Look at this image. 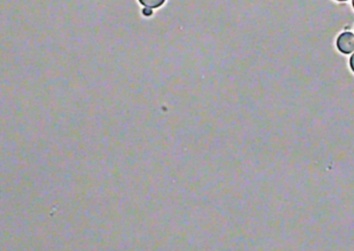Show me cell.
<instances>
[{
    "label": "cell",
    "mask_w": 354,
    "mask_h": 251,
    "mask_svg": "<svg viewBox=\"0 0 354 251\" xmlns=\"http://www.w3.org/2000/svg\"><path fill=\"white\" fill-rule=\"evenodd\" d=\"M350 68H351V70L353 71L354 73V53L353 55L350 57Z\"/></svg>",
    "instance_id": "obj_4"
},
{
    "label": "cell",
    "mask_w": 354,
    "mask_h": 251,
    "mask_svg": "<svg viewBox=\"0 0 354 251\" xmlns=\"http://www.w3.org/2000/svg\"><path fill=\"white\" fill-rule=\"evenodd\" d=\"M337 1H347V0H337Z\"/></svg>",
    "instance_id": "obj_5"
},
{
    "label": "cell",
    "mask_w": 354,
    "mask_h": 251,
    "mask_svg": "<svg viewBox=\"0 0 354 251\" xmlns=\"http://www.w3.org/2000/svg\"><path fill=\"white\" fill-rule=\"evenodd\" d=\"M337 47L339 52L350 54L354 51V35L350 31L341 33L337 39Z\"/></svg>",
    "instance_id": "obj_1"
},
{
    "label": "cell",
    "mask_w": 354,
    "mask_h": 251,
    "mask_svg": "<svg viewBox=\"0 0 354 251\" xmlns=\"http://www.w3.org/2000/svg\"><path fill=\"white\" fill-rule=\"evenodd\" d=\"M142 14L146 17H151L153 15V10H151V8H145L144 10H142Z\"/></svg>",
    "instance_id": "obj_3"
},
{
    "label": "cell",
    "mask_w": 354,
    "mask_h": 251,
    "mask_svg": "<svg viewBox=\"0 0 354 251\" xmlns=\"http://www.w3.org/2000/svg\"><path fill=\"white\" fill-rule=\"evenodd\" d=\"M165 1H167V0H138V2H140L142 6L151 8V10L160 8V6H162L163 4L165 3Z\"/></svg>",
    "instance_id": "obj_2"
},
{
    "label": "cell",
    "mask_w": 354,
    "mask_h": 251,
    "mask_svg": "<svg viewBox=\"0 0 354 251\" xmlns=\"http://www.w3.org/2000/svg\"><path fill=\"white\" fill-rule=\"evenodd\" d=\"M352 6H353V8H354V0H352Z\"/></svg>",
    "instance_id": "obj_6"
}]
</instances>
